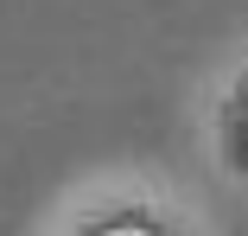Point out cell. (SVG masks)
<instances>
[{
    "instance_id": "6da1fadb",
    "label": "cell",
    "mask_w": 248,
    "mask_h": 236,
    "mask_svg": "<svg viewBox=\"0 0 248 236\" xmlns=\"http://www.w3.org/2000/svg\"><path fill=\"white\" fill-rule=\"evenodd\" d=\"M108 236H146V230H140V223H121V230H108Z\"/></svg>"
}]
</instances>
